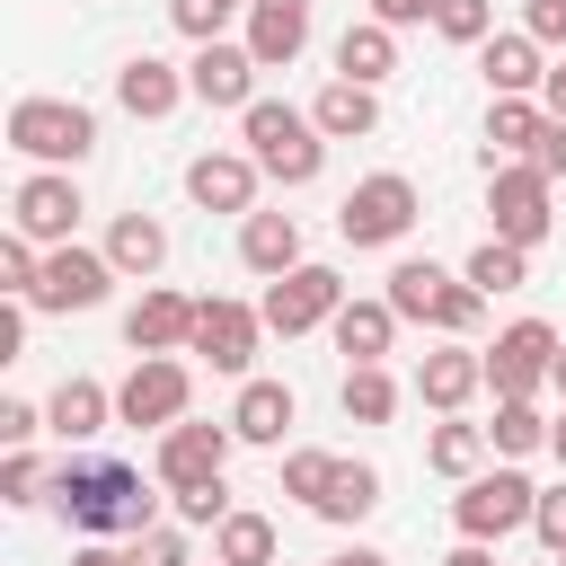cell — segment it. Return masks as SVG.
I'll list each match as a JSON object with an SVG mask.
<instances>
[{
    "label": "cell",
    "mask_w": 566,
    "mask_h": 566,
    "mask_svg": "<svg viewBox=\"0 0 566 566\" xmlns=\"http://www.w3.org/2000/svg\"><path fill=\"white\" fill-rule=\"evenodd\" d=\"M44 504H53L80 539H142V531L159 522V495L142 486V469H133V460H106V451H62Z\"/></svg>",
    "instance_id": "cell-1"
},
{
    "label": "cell",
    "mask_w": 566,
    "mask_h": 566,
    "mask_svg": "<svg viewBox=\"0 0 566 566\" xmlns=\"http://www.w3.org/2000/svg\"><path fill=\"white\" fill-rule=\"evenodd\" d=\"M239 142L256 150V168H265L274 186H318V168H327V133H318L310 106H292V97H256V106L239 115Z\"/></svg>",
    "instance_id": "cell-2"
},
{
    "label": "cell",
    "mask_w": 566,
    "mask_h": 566,
    "mask_svg": "<svg viewBox=\"0 0 566 566\" xmlns=\"http://www.w3.org/2000/svg\"><path fill=\"white\" fill-rule=\"evenodd\" d=\"M398 318H416V327H433V336H469L478 318H486V292L469 283V274H451V265H433V256H398L389 265V292H380Z\"/></svg>",
    "instance_id": "cell-3"
},
{
    "label": "cell",
    "mask_w": 566,
    "mask_h": 566,
    "mask_svg": "<svg viewBox=\"0 0 566 566\" xmlns=\"http://www.w3.org/2000/svg\"><path fill=\"white\" fill-rule=\"evenodd\" d=\"M9 150L35 168H80L97 150V115L80 97H18L9 106Z\"/></svg>",
    "instance_id": "cell-4"
},
{
    "label": "cell",
    "mask_w": 566,
    "mask_h": 566,
    "mask_svg": "<svg viewBox=\"0 0 566 566\" xmlns=\"http://www.w3.org/2000/svg\"><path fill=\"white\" fill-rule=\"evenodd\" d=\"M416 212H424L416 186H407L398 168H380V177H363V186L336 203V239H345V248H398V239L416 230Z\"/></svg>",
    "instance_id": "cell-5"
},
{
    "label": "cell",
    "mask_w": 566,
    "mask_h": 566,
    "mask_svg": "<svg viewBox=\"0 0 566 566\" xmlns=\"http://www.w3.org/2000/svg\"><path fill=\"white\" fill-rule=\"evenodd\" d=\"M124 274H115V256L106 248H80V239H62V248H44V274H35V310L44 318H71V310H97L106 292H115Z\"/></svg>",
    "instance_id": "cell-6"
},
{
    "label": "cell",
    "mask_w": 566,
    "mask_h": 566,
    "mask_svg": "<svg viewBox=\"0 0 566 566\" xmlns=\"http://www.w3.org/2000/svg\"><path fill=\"white\" fill-rule=\"evenodd\" d=\"M186 398H195V371L177 354H133V371L115 380V424L168 433V424H186Z\"/></svg>",
    "instance_id": "cell-7"
},
{
    "label": "cell",
    "mask_w": 566,
    "mask_h": 566,
    "mask_svg": "<svg viewBox=\"0 0 566 566\" xmlns=\"http://www.w3.org/2000/svg\"><path fill=\"white\" fill-rule=\"evenodd\" d=\"M531 504H539V486L504 460V469H478V478H460V495H451V522H460V539H504V531H522L531 522Z\"/></svg>",
    "instance_id": "cell-8"
},
{
    "label": "cell",
    "mask_w": 566,
    "mask_h": 566,
    "mask_svg": "<svg viewBox=\"0 0 566 566\" xmlns=\"http://www.w3.org/2000/svg\"><path fill=\"white\" fill-rule=\"evenodd\" d=\"M486 221H495V239L539 248V239L557 230V212H548V177H539L531 159H495V168H486Z\"/></svg>",
    "instance_id": "cell-9"
},
{
    "label": "cell",
    "mask_w": 566,
    "mask_h": 566,
    "mask_svg": "<svg viewBox=\"0 0 566 566\" xmlns=\"http://www.w3.org/2000/svg\"><path fill=\"white\" fill-rule=\"evenodd\" d=\"M256 310H265V327H274V336H310V327H327V318L345 310V274L301 256L292 274H274V283H265V301H256Z\"/></svg>",
    "instance_id": "cell-10"
},
{
    "label": "cell",
    "mask_w": 566,
    "mask_h": 566,
    "mask_svg": "<svg viewBox=\"0 0 566 566\" xmlns=\"http://www.w3.org/2000/svg\"><path fill=\"white\" fill-rule=\"evenodd\" d=\"M557 327L548 318H513V327H495V345H486V389L495 398H539V380L557 371Z\"/></svg>",
    "instance_id": "cell-11"
},
{
    "label": "cell",
    "mask_w": 566,
    "mask_h": 566,
    "mask_svg": "<svg viewBox=\"0 0 566 566\" xmlns=\"http://www.w3.org/2000/svg\"><path fill=\"white\" fill-rule=\"evenodd\" d=\"M80 177L71 168H27L18 177V195H9V230H27L35 248H62L71 230H80Z\"/></svg>",
    "instance_id": "cell-12"
},
{
    "label": "cell",
    "mask_w": 566,
    "mask_h": 566,
    "mask_svg": "<svg viewBox=\"0 0 566 566\" xmlns=\"http://www.w3.org/2000/svg\"><path fill=\"white\" fill-rule=\"evenodd\" d=\"M230 451H239L230 416H221V424H195V416H186V424H168V433H159V451H150V478L177 495V486H203V478H221V469H230Z\"/></svg>",
    "instance_id": "cell-13"
},
{
    "label": "cell",
    "mask_w": 566,
    "mask_h": 566,
    "mask_svg": "<svg viewBox=\"0 0 566 566\" xmlns=\"http://www.w3.org/2000/svg\"><path fill=\"white\" fill-rule=\"evenodd\" d=\"M256 345H265V310H248V301H195V345L186 354H203L212 371H248L256 363Z\"/></svg>",
    "instance_id": "cell-14"
},
{
    "label": "cell",
    "mask_w": 566,
    "mask_h": 566,
    "mask_svg": "<svg viewBox=\"0 0 566 566\" xmlns=\"http://www.w3.org/2000/svg\"><path fill=\"white\" fill-rule=\"evenodd\" d=\"M256 71H265V62H256L248 44H221V35H212V44H195L186 88H195L212 115H248V106H256Z\"/></svg>",
    "instance_id": "cell-15"
},
{
    "label": "cell",
    "mask_w": 566,
    "mask_h": 566,
    "mask_svg": "<svg viewBox=\"0 0 566 566\" xmlns=\"http://www.w3.org/2000/svg\"><path fill=\"white\" fill-rule=\"evenodd\" d=\"M478 389H486V345H469V336H442V345L416 363V398H424L433 416H460Z\"/></svg>",
    "instance_id": "cell-16"
},
{
    "label": "cell",
    "mask_w": 566,
    "mask_h": 566,
    "mask_svg": "<svg viewBox=\"0 0 566 566\" xmlns=\"http://www.w3.org/2000/svg\"><path fill=\"white\" fill-rule=\"evenodd\" d=\"M186 97H195V88H186V71H177V62H159V53L115 62V106H124L133 124H168Z\"/></svg>",
    "instance_id": "cell-17"
},
{
    "label": "cell",
    "mask_w": 566,
    "mask_h": 566,
    "mask_svg": "<svg viewBox=\"0 0 566 566\" xmlns=\"http://www.w3.org/2000/svg\"><path fill=\"white\" fill-rule=\"evenodd\" d=\"M256 150H203V159H186V195L203 203V212H256Z\"/></svg>",
    "instance_id": "cell-18"
},
{
    "label": "cell",
    "mask_w": 566,
    "mask_h": 566,
    "mask_svg": "<svg viewBox=\"0 0 566 566\" xmlns=\"http://www.w3.org/2000/svg\"><path fill=\"white\" fill-rule=\"evenodd\" d=\"M124 345H133V354H186V345H195V301L168 292V283H150V292L124 310Z\"/></svg>",
    "instance_id": "cell-19"
},
{
    "label": "cell",
    "mask_w": 566,
    "mask_h": 566,
    "mask_svg": "<svg viewBox=\"0 0 566 566\" xmlns=\"http://www.w3.org/2000/svg\"><path fill=\"white\" fill-rule=\"evenodd\" d=\"M310 27H318L310 0H248V35H239V44H248L265 71H292V62L310 53Z\"/></svg>",
    "instance_id": "cell-20"
},
{
    "label": "cell",
    "mask_w": 566,
    "mask_h": 566,
    "mask_svg": "<svg viewBox=\"0 0 566 566\" xmlns=\"http://www.w3.org/2000/svg\"><path fill=\"white\" fill-rule=\"evenodd\" d=\"M478 71H486V97H539V80H548V44L522 35V27H504V35L478 44Z\"/></svg>",
    "instance_id": "cell-21"
},
{
    "label": "cell",
    "mask_w": 566,
    "mask_h": 566,
    "mask_svg": "<svg viewBox=\"0 0 566 566\" xmlns=\"http://www.w3.org/2000/svg\"><path fill=\"white\" fill-rule=\"evenodd\" d=\"M292 416H301L292 380H239V398H230V433H239V442H256V451H283Z\"/></svg>",
    "instance_id": "cell-22"
},
{
    "label": "cell",
    "mask_w": 566,
    "mask_h": 566,
    "mask_svg": "<svg viewBox=\"0 0 566 566\" xmlns=\"http://www.w3.org/2000/svg\"><path fill=\"white\" fill-rule=\"evenodd\" d=\"M44 424H53L62 442H97V433L115 424V389H106V380H88V371H71V380H53Z\"/></svg>",
    "instance_id": "cell-23"
},
{
    "label": "cell",
    "mask_w": 566,
    "mask_h": 566,
    "mask_svg": "<svg viewBox=\"0 0 566 566\" xmlns=\"http://www.w3.org/2000/svg\"><path fill=\"white\" fill-rule=\"evenodd\" d=\"M239 265L265 274V283L292 274V265H301V221H292V212H239Z\"/></svg>",
    "instance_id": "cell-24"
},
{
    "label": "cell",
    "mask_w": 566,
    "mask_h": 566,
    "mask_svg": "<svg viewBox=\"0 0 566 566\" xmlns=\"http://www.w3.org/2000/svg\"><path fill=\"white\" fill-rule=\"evenodd\" d=\"M310 124H318L327 142H371V133H380V97H371L363 80H327V88L310 97Z\"/></svg>",
    "instance_id": "cell-25"
},
{
    "label": "cell",
    "mask_w": 566,
    "mask_h": 566,
    "mask_svg": "<svg viewBox=\"0 0 566 566\" xmlns=\"http://www.w3.org/2000/svg\"><path fill=\"white\" fill-rule=\"evenodd\" d=\"M327 336H336L345 363H389V345H398V310H389V301H345V310L327 318Z\"/></svg>",
    "instance_id": "cell-26"
},
{
    "label": "cell",
    "mask_w": 566,
    "mask_h": 566,
    "mask_svg": "<svg viewBox=\"0 0 566 566\" xmlns=\"http://www.w3.org/2000/svg\"><path fill=\"white\" fill-rule=\"evenodd\" d=\"M398 71V27H380V18H354L345 35H336V80H363V88H380Z\"/></svg>",
    "instance_id": "cell-27"
},
{
    "label": "cell",
    "mask_w": 566,
    "mask_h": 566,
    "mask_svg": "<svg viewBox=\"0 0 566 566\" xmlns=\"http://www.w3.org/2000/svg\"><path fill=\"white\" fill-rule=\"evenodd\" d=\"M539 133H548V106L539 97H486V168L495 159H531Z\"/></svg>",
    "instance_id": "cell-28"
},
{
    "label": "cell",
    "mask_w": 566,
    "mask_h": 566,
    "mask_svg": "<svg viewBox=\"0 0 566 566\" xmlns=\"http://www.w3.org/2000/svg\"><path fill=\"white\" fill-rule=\"evenodd\" d=\"M106 256H115V274L150 283V274L168 265V221H150V212H115V230H106Z\"/></svg>",
    "instance_id": "cell-29"
},
{
    "label": "cell",
    "mask_w": 566,
    "mask_h": 566,
    "mask_svg": "<svg viewBox=\"0 0 566 566\" xmlns=\"http://www.w3.org/2000/svg\"><path fill=\"white\" fill-rule=\"evenodd\" d=\"M486 451H495V442H486V424H469V416H442V424L424 433V469H433V478H478Z\"/></svg>",
    "instance_id": "cell-30"
},
{
    "label": "cell",
    "mask_w": 566,
    "mask_h": 566,
    "mask_svg": "<svg viewBox=\"0 0 566 566\" xmlns=\"http://www.w3.org/2000/svg\"><path fill=\"white\" fill-rule=\"evenodd\" d=\"M274 548H283L274 513H248V504H230V522L212 531V557L221 566H274Z\"/></svg>",
    "instance_id": "cell-31"
},
{
    "label": "cell",
    "mask_w": 566,
    "mask_h": 566,
    "mask_svg": "<svg viewBox=\"0 0 566 566\" xmlns=\"http://www.w3.org/2000/svg\"><path fill=\"white\" fill-rule=\"evenodd\" d=\"M548 424L557 416H539V398H495L486 442H495V460H531V451H548Z\"/></svg>",
    "instance_id": "cell-32"
},
{
    "label": "cell",
    "mask_w": 566,
    "mask_h": 566,
    "mask_svg": "<svg viewBox=\"0 0 566 566\" xmlns=\"http://www.w3.org/2000/svg\"><path fill=\"white\" fill-rule=\"evenodd\" d=\"M460 274H469L486 301H495V292H522V283H531V248H513V239H495V230H486V239L469 248V265H460Z\"/></svg>",
    "instance_id": "cell-33"
},
{
    "label": "cell",
    "mask_w": 566,
    "mask_h": 566,
    "mask_svg": "<svg viewBox=\"0 0 566 566\" xmlns=\"http://www.w3.org/2000/svg\"><path fill=\"white\" fill-rule=\"evenodd\" d=\"M345 416L354 424H389L398 416V380H389V363H345Z\"/></svg>",
    "instance_id": "cell-34"
},
{
    "label": "cell",
    "mask_w": 566,
    "mask_h": 566,
    "mask_svg": "<svg viewBox=\"0 0 566 566\" xmlns=\"http://www.w3.org/2000/svg\"><path fill=\"white\" fill-rule=\"evenodd\" d=\"M371 504H380V469H371V460H345L336 486L318 495V522H363Z\"/></svg>",
    "instance_id": "cell-35"
},
{
    "label": "cell",
    "mask_w": 566,
    "mask_h": 566,
    "mask_svg": "<svg viewBox=\"0 0 566 566\" xmlns=\"http://www.w3.org/2000/svg\"><path fill=\"white\" fill-rule=\"evenodd\" d=\"M336 469H345L336 451H283V495H301V504L318 513V495L336 486Z\"/></svg>",
    "instance_id": "cell-36"
},
{
    "label": "cell",
    "mask_w": 566,
    "mask_h": 566,
    "mask_svg": "<svg viewBox=\"0 0 566 566\" xmlns=\"http://www.w3.org/2000/svg\"><path fill=\"white\" fill-rule=\"evenodd\" d=\"M433 35L442 44H486L495 35V0H442L433 9Z\"/></svg>",
    "instance_id": "cell-37"
},
{
    "label": "cell",
    "mask_w": 566,
    "mask_h": 566,
    "mask_svg": "<svg viewBox=\"0 0 566 566\" xmlns=\"http://www.w3.org/2000/svg\"><path fill=\"white\" fill-rule=\"evenodd\" d=\"M230 18H248V0H168V27L195 35V44H212Z\"/></svg>",
    "instance_id": "cell-38"
},
{
    "label": "cell",
    "mask_w": 566,
    "mask_h": 566,
    "mask_svg": "<svg viewBox=\"0 0 566 566\" xmlns=\"http://www.w3.org/2000/svg\"><path fill=\"white\" fill-rule=\"evenodd\" d=\"M44 486H53V469H44V460L18 442V451L0 460V504H44Z\"/></svg>",
    "instance_id": "cell-39"
},
{
    "label": "cell",
    "mask_w": 566,
    "mask_h": 566,
    "mask_svg": "<svg viewBox=\"0 0 566 566\" xmlns=\"http://www.w3.org/2000/svg\"><path fill=\"white\" fill-rule=\"evenodd\" d=\"M168 504H177V522H186V531H221V522H230V486H221V478H203V486H177Z\"/></svg>",
    "instance_id": "cell-40"
},
{
    "label": "cell",
    "mask_w": 566,
    "mask_h": 566,
    "mask_svg": "<svg viewBox=\"0 0 566 566\" xmlns=\"http://www.w3.org/2000/svg\"><path fill=\"white\" fill-rule=\"evenodd\" d=\"M133 566H195V557H186V522H150V531L133 539Z\"/></svg>",
    "instance_id": "cell-41"
},
{
    "label": "cell",
    "mask_w": 566,
    "mask_h": 566,
    "mask_svg": "<svg viewBox=\"0 0 566 566\" xmlns=\"http://www.w3.org/2000/svg\"><path fill=\"white\" fill-rule=\"evenodd\" d=\"M531 531L548 539V557L566 548V478H557V486H539V504H531Z\"/></svg>",
    "instance_id": "cell-42"
},
{
    "label": "cell",
    "mask_w": 566,
    "mask_h": 566,
    "mask_svg": "<svg viewBox=\"0 0 566 566\" xmlns=\"http://www.w3.org/2000/svg\"><path fill=\"white\" fill-rule=\"evenodd\" d=\"M35 433H44V407H35V398H0V442L18 451V442H35Z\"/></svg>",
    "instance_id": "cell-43"
},
{
    "label": "cell",
    "mask_w": 566,
    "mask_h": 566,
    "mask_svg": "<svg viewBox=\"0 0 566 566\" xmlns=\"http://www.w3.org/2000/svg\"><path fill=\"white\" fill-rule=\"evenodd\" d=\"M522 35H539L548 53L566 44V0H522Z\"/></svg>",
    "instance_id": "cell-44"
},
{
    "label": "cell",
    "mask_w": 566,
    "mask_h": 566,
    "mask_svg": "<svg viewBox=\"0 0 566 566\" xmlns=\"http://www.w3.org/2000/svg\"><path fill=\"white\" fill-rule=\"evenodd\" d=\"M531 168H539V177H548V186H557V177H566V124H557V115H548V133H539V142H531Z\"/></svg>",
    "instance_id": "cell-45"
},
{
    "label": "cell",
    "mask_w": 566,
    "mask_h": 566,
    "mask_svg": "<svg viewBox=\"0 0 566 566\" xmlns=\"http://www.w3.org/2000/svg\"><path fill=\"white\" fill-rule=\"evenodd\" d=\"M433 9H442V0H371V18H380V27H424Z\"/></svg>",
    "instance_id": "cell-46"
},
{
    "label": "cell",
    "mask_w": 566,
    "mask_h": 566,
    "mask_svg": "<svg viewBox=\"0 0 566 566\" xmlns=\"http://www.w3.org/2000/svg\"><path fill=\"white\" fill-rule=\"evenodd\" d=\"M539 106H548V115H557V124H566V53H557V62H548V80H539Z\"/></svg>",
    "instance_id": "cell-47"
},
{
    "label": "cell",
    "mask_w": 566,
    "mask_h": 566,
    "mask_svg": "<svg viewBox=\"0 0 566 566\" xmlns=\"http://www.w3.org/2000/svg\"><path fill=\"white\" fill-rule=\"evenodd\" d=\"M442 566H495V539H460V548H451Z\"/></svg>",
    "instance_id": "cell-48"
},
{
    "label": "cell",
    "mask_w": 566,
    "mask_h": 566,
    "mask_svg": "<svg viewBox=\"0 0 566 566\" xmlns=\"http://www.w3.org/2000/svg\"><path fill=\"white\" fill-rule=\"evenodd\" d=\"M327 566H389V557H380V548H336Z\"/></svg>",
    "instance_id": "cell-49"
},
{
    "label": "cell",
    "mask_w": 566,
    "mask_h": 566,
    "mask_svg": "<svg viewBox=\"0 0 566 566\" xmlns=\"http://www.w3.org/2000/svg\"><path fill=\"white\" fill-rule=\"evenodd\" d=\"M548 460H557V469H566V416H557V424H548Z\"/></svg>",
    "instance_id": "cell-50"
},
{
    "label": "cell",
    "mask_w": 566,
    "mask_h": 566,
    "mask_svg": "<svg viewBox=\"0 0 566 566\" xmlns=\"http://www.w3.org/2000/svg\"><path fill=\"white\" fill-rule=\"evenodd\" d=\"M548 389H557V398H566V345H557V371H548Z\"/></svg>",
    "instance_id": "cell-51"
},
{
    "label": "cell",
    "mask_w": 566,
    "mask_h": 566,
    "mask_svg": "<svg viewBox=\"0 0 566 566\" xmlns=\"http://www.w3.org/2000/svg\"><path fill=\"white\" fill-rule=\"evenodd\" d=\"M557 566H566V548H557Z\"/></svg>",
    "instance_id": "cell-52"
},
{
    "label": "cell",
    "mask_w": 566,
    "mask_h": 566,
    "mask_svg": "<svg viewBox=\"0 0 566 566\" xmlns=\"http://www.w3.org/2000/svg\"><path fill=\"white\" fill-rule=\"evenodd\" d=\"M548 566H557V557H548Z\"/></svg>",
    "instance_id": "cell-53"
},
{
    "label": "cell",
    "mask_w": 566,
    "mask_h": 566,
    "mask_svg": "<svg viewBox=\"0 0 566 566\" xmlns=\"http://www.w3.org/2000/svg\"><path fill=\"white\" fill-rule=\"evenodd\" d=\"M212 566H221V557H212Z\"/></svg>",
    "instance_id": "cell-54"
}]
</instances>
